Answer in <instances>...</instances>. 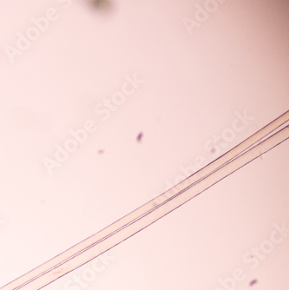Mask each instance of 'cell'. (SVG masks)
<instances>
[{
  "label": "cell",
  "mask_w": 289,
  "mask_h": 290,
  "mask_svg": "<svg viewBox=\"0 0 289 290\" xmlns=\"http://www.w3.org/2000/svg\"><path fill=\"white\" fill-rule=\"evenodd\" d=\"M90 6L97 10V11H102V10H106L109 6V3L107 1H102V0H96V1H90Z\"/></svg>",
  "instance_id": "6da1fadb"
},
{
  "label": "cell",
  "mask_w": 289,
  "mask_h": 290,
  "mask_svg": "<svg viewBox=\"0 0 289 290\" xmlns=\"http://www.w3.org/2000/svg\"><path fill=\"white\" fill-rule=\"evenodd\" d=\"M3 221H0V222H1V223H3Z\"/></svg>",
  "instance_id": "7a4b0ae2"
}]
</instances>
